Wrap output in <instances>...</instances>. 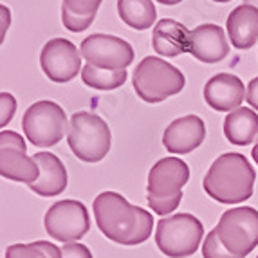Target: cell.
I'll return each mask as SVG.
<instances>
[{"label":"cell","instance_id":"cell-6","mask_svg":"<svg viewBox=\"0 0 258 258\" xmlns=\"http://www.w3.org/2000/svg\"><path fill=\"white\" fill-rule=\"evenodd\" d=\"M203 237V222L191 213L163 217L155 229V244L168 258H188L195 254Z\"/></svg>","mask_w":258,"mask_h":258},{"label":"cell","instance_id":"cell-8","mask_svg":"<svg viewBox=\"0 0 258 258\" xmlns=\"http://www.w3.org/2000/svg\"><path fill=\"white\" fill-rule=\"evenodd\" d=\"M215 229L220 242L233 254L245 258L258 245V211L249 206L224 211Z\"/></svg>","mask_w":258,"mask_h":258},{"label":"cell","instance_id":"cell-13","mask_svg":"<svg viewBox=\"0 0 258 258\" xmlns=\"http://www.w3.org/2000/svg\"><path fill=\"white\" fill-rule=\"evenodd\" d=\"M206 138L204 121L195 114L179 117L166 126L163 134V145L170 154L186 155L203 145Z\"/></svg>","mask_w":258,"mask_h":258},{"label":"cell","instance_id":"cell-33","mask_svg":"<svg viewBox=\"0 0 258 258\" xmlns=\"http://www.w3.org/2000/svg\"><path fill=\"white\" fill-rule=\"evenodd\" d=\"M256 258H258V256H256Z\"/></svg>","mask_w":258,"mask_h":258},{"label":"cell","instance_id":"cell-15","mask_svg":"<svg viewBox=\"0 0 258 258\" xmlns=\"http://www.w3.org/2000/svg\"><path fill=\"white\" fill-rule=\"evenodd\" d=\"M204 99L213 110L233 112L245 99L244 83L238 76L228 73L215 74L204 85Z\"/></svg>","mask_w":258,"mask_h":258},{"label":"cell","instance_id":"cell-31","mask_svg":"<svg viewBox=\"0 0 258 258\" xmlns=\"http://www.w3.org/2000/svg\"><path fill=\"white\" fill-rule=\"evenodd\" d=\"M244 4H249V6H253V8L258 9V0H244Z\"/></svg>","mask_w":258,"mask_h":258},{"label":"cell","instance_id":"cell-18","mask_svg":"<svg viewBox=\"0 0 258 258\" xmlns=\"http://www.w3.org/2000/svg\"><path fill=\"white\" fill-rule=\"evenodd\" d=\"M229 42L237 49H251L258 42V9L242 4L229 13L226 22Z\"/></svg>","mask_w":258,"mask_h":258},{"label":"cell","instance_id":"cell-20","mask_svg":"<svg viewBox=\"0 0 258 258\" xmlns=\"http://www.w3.org/2000/svg\"><path fill=\"white\" fill-rule=\"evenodd\" d=\"M103 0H63L61 2V22L71 33H82L91 27Z\"/></svg>","mask_w":258,"mask_h":258},{"label":"cell","instance_id":"cell-11","mask_svg":"<svg viewBox=\"0 0 258 258\" xmlns=\"http://www.w3.org/2000/svg\"><path fill=\"white\" fill-rule=\"evenodd\" d=\"M82 56L87 63L98 69H126L134 61V49L123 38L110 35H91L80 45Z\"/></svg>","mask_w":258,"mask_h":258},{"label":"cell","instance_id":"cell-26","mask_svg":"<svg viewBox=\"0 0 258 258\" xmlns=\"http://www.w3.org/2000/svg\"><path fill=\"white\" fill-rule=\"evenodd\" d=\"M61 258H92V253L87 245L69 242L61 247Z\"/></svg>","mask_w":258,"mask_h":258},{"label":"cell","instance_id":"cell-28","mask_svg":"<svg viewBox=\"0 0 258 258\" xmlns=\"http://www.w3.org/2000/svg\"><path fill=\"white\" fill-rule=\"evenodd\" d=\"M9 8H6V6H2V40H4L6 36V31H8L9 27Z\"/></svg>","mask_w":258,"mask_h":258},{"label":"cell","instance_id":"cell-22","mask_svg":"<svg viewBox=\"0 0 258 258\" xmlns=\"http://www.w3.org/2000/svg\"><path fill=\"white\" fill-rule=\"evenodd\" d=\"M82 80L87 87L98 89V91H114L119 89L126 82V71L125 69H98L94 65L87 63L82 69Z\"/></svg>","mask_w":258,"mask_h":258},{"label":"cell","instance_id":"cell-27","mask_svg":"<svg viewBox=\"0 0 258 258\" xmlns=\"http://www.w3.org/2000/svg\"><path fill=\"white\" fill-rule=\"evenodd\" d=\"M245 101L258 110V76L254 80H251L249 85H247V91H245Z\"/></svg>","mask_w":258,"mask_h":258},{"label":"cell","instance_id":"cell-25","mask_svg":"<svg viewBox=\"0 0 258 258\" xmlns=\"http://www.w3.org/2000/svg\"><path fill=\"white\" fill-rule=\"evenodd\" d=\"M0 107H2V110H0V114H2L0 126H6L9 121L13 119V114L17 110V99L9 94V92H2L0 94Z\"/></svg>","mask_w":258,"mask_h":258},{"label":"cell","instance_id":"cell-4","mask_svg":"<svg viewBox=\"0 0 258 258\" xmlns=\"http://www.w3.org/2000/svg\"><path fill=\"white\" fill-rule=\"evenodd\" d=\"M134 91L147 103H161L170 96H175L184 89V74L161 60L157 56H147L134 71Z\"/></svg>","mask_w":258,"mask_h":258},{"label":"cell","instance_id":"cell-3","mask_svg":"<svg viewBox=\"0 0 258 258\" xmlns=\"http://www.w3.org/2000/svg\"><path fill=\"white\" fill-rule=\"evenodd\" d=\"M189 168L179 157H163L148 172L147 203L155 215H170L182 201Z\"/></svg>","mask_w":258,"mask_h":258},{"label":"cell","instance_id":"cell-32","mask_svg":"<svg viewBox=\"0 0 258 258\" xmlns=\"http://www.w3.org/2000/svg\"><path fill=\"white\" fill-rule=\"evenodd\" d=\"M213 2H229V0H213Z\"/></svg>","mask_w":258,"mask_h":258},{"label":"cell","instance_id":"cell-24","mask_svg":"<svg viewBox=\"0 0 258 258\" xmlns=\"http://www.w3.org/2000/svg\"><path fill=\"white\" fill-rule=\"evenodd\" d=\"M203 256L204 258H240V256H237V254H233L231 251L220 242L219 235H217V229L210 231V235H208L206 240H204Z\"/></svg>","mask_w":258,"mask_h":258},{"label":"cell","instance_id":"cell-7","mask_svg":"<svg viewBox=\"0 0 258 258\" xmlns=\"http://www.w3.org/2000/svg\"><path fill=\"white\" fill-rule=\"evenodd\" d=\"M22 128L27 141L40 148H51L63 139L67 126V116L63 108L54 101H36L26 110L22 117Z\"/></svg>","mask_w":258,"mask_h":258},{"label":"cell","instance_id":"cell-2","mask_svg":"<svg viewBox=\"0 0 258 258\" xmlns=\"http://www.w3.org/2000/svg\"><path fill=\"white\" fill-rule=\"evenodd\" d=\"M256 172L247 157L237 152L219 155L204 175V191L220 204L244 203L253 195Z\"/></svg>","mask_w":258,"mask_h":258},{"label":"cell","instance_id":"cell-5","mask_svg":"<svg viewBox=\"0 0 258 258\" xmlns=\"http://www.w3.org/2000/svg\"><path fill=\"white\" fill-rule=\"evenodd\" d=\"M67 143L80 161L99 163L112 147L110 128L98 114L76 112L69 121Z\"/></svg>","mask_w":258,"mask_h":258},{"label":"cell","instance_id":"cell-16","mask_svg":"<svg viewBox=\"0 0 258 258\" xmlns=\"http://www.w3.org/2000/svg\"><path fill=\"white\" fill-rule=\"evenodd\" d=\"M40 166V177L33 184H29L31 191H35L40 197H56L60 195L69 182L65 164L60 161V157L49 152H38L33 155Z\"/></svg>","mask_w":258,"mask_h":258},{"label":"cell","instance_id":"cell-29","mask_svg":"<svg viewBox=\"0 0 258 258\" xmlns=\"http://www.w3.org/2000/svg\"><path fill=\"white\" fill-rule=\"evenodd\" d=\"M157 2H161V4H164V6H175V4H179V2H182V0H157Z\"/></svg>","mask_w":258,"mask_h":258},{"label":"cell","instance_id":"cell-9","mask_svg":"<svg viewBox=\"0 0 258 258\" xmlns=\"http://www.w3.org/2000/svg\"><path fill=\"white\" fill-rule=\"evenodd\" d=\"M45 231L51 238L63 244L78 242L91 229V219L85 204L74 199L54 203L45 213Z\"/></svg>","mask_w":258,"mask_h":258},{"label":"cell","instance_id":"cell-10","mask_svg":"<svg viewBox=\"0 0 258 258\" xmlns=\"http://www.w3.org/2000/svg\"><path fill=\"white\" fill-rule=\"evenodd\" d=\"M0 175L26 184H33L40 177V166L35 157L27 155L26 141L11 130L0 132Z\"/></svg>","mask_w":258,"mask_h":258},{"label":"cell","instance_id":"cell-14","mask_svg":"<svg viewBox=\"0 0 258 258\" xmlns=\"http://www.w3.org/2000/svg\"><path fill=\"white\" fill-rule=\"evenodd\" d=\"M188 52L203 63H217L229 54V42L217 24H203L189 31Z\"/></svg>","mask_w":258,"mask_h":258},{"label":"cell","instance_id":"cell-1","mask_svg":"<svg viewBox=\"0 0 258 258\" xmlns=\"http://www.w3.org/2000/svg\"><path fill=\"white\" fill-rule=\"evenodd\" d=\"M92 210L98 229L114 244L139 245L150 238L154 228L152 213L130 204L121 194H99L92 203Z\"/></svg>","mask_w":258,"mask_h":258},{"label":"cell","instance_id":"cell-17","mask_svg":"<svg viewBox=\"0 0 258 258\" xmlns=\"http://www.w3.org/2000/svg\"><path fill=\"white\" fill-rule=\"evenodd\" d=\"M152 47L159 56L166 58L184 54L189 47V31L181 22L173 18H163L152 31Z\"/></svg>","mask_w":258,"mask_h":258},{"label":"cell","instance_id":"cell-12","mask_svg":"<svg viewBox=\"0 0 258 258\" xmlns=\"http://www.w3.org/2000/svg\"><path fill=\"white\" fill-rule=\"evenodd\" d=\"M82 51L71 40L52 38L40 52L43 74L54 83H67L82 73Z\"/></svg>","mask_w":258,"mask_h":258},{"label":"cell","instance_id":"cell-23","mask_svg":"<svg viewBox=\"0 0 258 258\" xmlns=\"http://www.w3.org/2000/svg\"><path fill=\"white\" fill-rule=\"evenodd\" d=\"M6 258H61V249L47 240L13 244L6 249Z\"/></svg>","mask_w":258,"mask_h":258},{"label":"cell","instance_id":"cell-19","mask_svg":"<svg viewBox=\"0 0 258 258\" xmlns=\"http://www.w3.org/2000/svg\"><path fill=\"white\" fill-rule=\"evenodd\" d=\"M224 136L231 145L247 147L258 138V114L247 107H238L224 119Z\"/></svg>","mask_w":258,"mask_h":258},{"label":"cell","instance_id":"cell-21","mask_svg":"<svg viewBox=\"0 0 258 258\" xmlns=\"http://www.w3.org/2000/svg\"><path fill=\"white\" fill-rule=\"evenodd\" d=\"M117 13L126 26L136 31L150 29L157 17L152 0H117Z\"/></svg>","mask_w":258,"mask_h":258},{"label":"cell","instance_id":"cell-30","mask_svg":"<svg viewBox=\"0 0 258 258\" xmlns=\"http://www.w3.org/2000/svg\"><path fill=\"white\" fill-rule=\"evenodd\" d=\"M251 155H253V161L258 164V141H256V145L253 147V150H251Z\"/></svg>","mask_w":258,"mask_h":258}]
</instances>
